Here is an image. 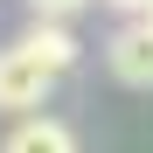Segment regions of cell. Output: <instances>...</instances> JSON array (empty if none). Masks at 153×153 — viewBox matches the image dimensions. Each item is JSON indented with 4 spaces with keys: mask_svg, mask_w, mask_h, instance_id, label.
Listing matches in <instances>:
<instances>
[{
    "mask_svg": "<svg viewBox=\"0 0 153 153\" xmlns=\"http://www.w3.org/2000/svg\"><path fill=\"white\" fill-rule=\"evenodd\" d=\"M56 91V76H49L35 56H21V49H0V111L14 118H35V105Z\"/></svg>",
    "mask_w": 153,
    "mask_h": 153,
    "instance_id": "1",
    "label": "cell"
},
{
    "mask_svg": "<svg viewBox=\"0 0 153 153\" xmlns=\"http://www.w3.org/2000/svg\"><path fill=\"white\" fill-rule=\"evenodd\" d=\"M105 63L118 84H132V91H153V28L146 21H125V28L105 42Z\"/></svg>",
    "mask_w": 153,
    "mask_h": 153,
    "instance_id": "2",
    "label": "cell"
},
{
    "mask_svg": "<svg viewBox=\"0 0 153 153\" xmlns=\"http://www.w3.org/2000/svg\"><path fill=\"white\" fill-rule=\"evenodd\" d=\"M14 49H21V56H35V63L49 70V76H63V70L76 63V56H84V42H76V35L63 28V21H35V28L21 35Z\"/></svg>",
    "mask_w": 153,
    "mask_h": 153,
    "instance_id": "3",
    "label": "cell"
},
{
    "mask_svg": "<svg viewBox=\"0 0 153 153\" xmlns=\"http://www.w3.org/2000/svg\"><path fill=\"white\" fill-rule=\"evenodd\" d=\"M0 153H76V132L63 118L35 111V118H14V132L0 139Z\"/></svg>",
    "mask_w": 153,
    "mask_h": 153,
    "instance_id": "4",
    "label": "cell"
},
{
    "mask_svg": "<svg viewBox=\"0 0 153 153\" xmlns=\"http://www.w3.org/2000/svg\"><path fill=\"white\" fill-rule=\"evenodd\" d=\"M28 7H35V21H63V28H70V14L91 7V0H28Z\"/></svg>",
    "mask_w": 153,
    "mask_h": 153,
    "instance_id": "5",
    "label": "cell"
},
{
    "mask_svg": "<svg viewBox=\"0 0 153 153\" xmlns=\"http://www.w3.org/2000/svg\"><path fill=\"white\" fill-rule=\"evenodd\" d=\"M105 7H118V14H125V21H139V14H146V7H153V0H105Z\"/></svg>",
    "mask_w": 153,
    "mask_h": 153,
    "instance_id": "6",
    "label": "cell"
},
{
    "mask_svg": "<svg viewBox=\"0 0 153 153\" xmlns=\"http://www.w3.org/2000/svg\"><path fill=\"white\" fill-rule=\"evenodd\" d=\"M139 21H146V28H153V7H146V14H139Z\"/></svg>",
    "mask_w": 153,
    "mask_h": 153,
    "instance_id": "7",
    "label": "cell"
}]
</instances>
